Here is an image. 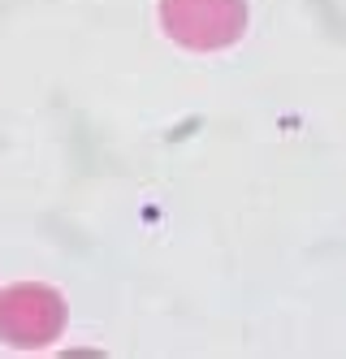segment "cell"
Listing matches in <instances>:
<instances>
[{
    "instance_id": "obj_1",
    "label": "cell",
    "mask_w": 346,
    "mask_h": 359,
    "mask_svg": "<svg viewBox=\"0 0 346 359\" xmlns=\"http://www.w3.org/2000/svg\"><path fill=\"white\" fill-rule=\"evenodd\" d=\"M161 27L191 53H221L247 31V0H161Z\"/></svg>"
},
{
    "instance_id": "obj_2",
    "label": "cell",
    "mask_w": 346,
    "mask_h": 359,
    "mask_svg": "<svg viewBox=\"0 0 346 359\" xmlns=\"http://www.w3.org/2000/svg\"><path fill=\"white\" fill-rule=\"evenodd\" d=\"M65 329V299L39 286V281H22L0 294V338L18 351H39L57 342Z\"/></svg>"
}]
</instances>
